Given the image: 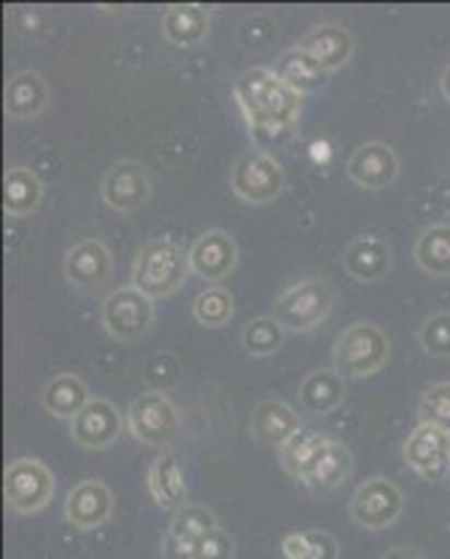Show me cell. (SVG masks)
<instances>
[{
	"instance_id": "cell-37",
	"label": "cell",
	"mask_w": 450,
	"mask_h": 559,
	"mask_svg": "<svg viewBox=\"0 0 450 559\" xmlns=\"http://www.w3.org/2000/svg\"><path fill=\"white\" fill-rule=\"evenodd\" d=\"M305 559H339V543L328 532H308V554Z\"/></svg>"
},
{
	"instance_id": "cell-23",
	"label": "cell",
	"mask_w": 450,
	"mask_h": 559,
	"mask_svg": "<svg viewBox=\"0 0 450 559\" xmlns=\"http://www.w3.org/2000/svg\"><path fill=\"white\" fill-rule=\"evenodd\" d=\"M149 492H152L154 501L163 509H182L185 496H188V484H185V473L179 467L177 456L174 453H163L159 459H154L152 467H149Z\"/></svg>"
},
{
	"instance_id": "cell-5",
	"label": "cell",
	"mask_w": 450,
	"mask_h": 559,
	"mask_svg": "<svg viewBox=\"0 0 450 559\" xmlns=\"http://www.w3.org/2000/svg\"><path fill=\"white\" fill-rule=\"evenodd\" d=\"M54 489H57L54 473L37 459H14L3 476V496L9 509L17 515H34L48 507Z\"/></svg>"
},
{
	"instance_id": "cell-30",
	"label": "cell",
	"mask_w": 450,
	"mask_h": 559,
	"mask_svg": "<svg viewBox=\"0 0 450 559\" xmlns=\"http://www.w3.org/2000/svg\"><path fill=\"white\" fill-rule=\"evenodd\" d=\"M414 261L425 274L450 277V224H434L423 229L414 247Z\"/></svg>"
},
{
	"instance_id": "cell-25",
	"label": "cell",
	"mask_w": 450,
	"mask_h": 559,
	"mask_svg": "<svg viewBox=\"0 0 450 559\" xmlns=\"http://www.w3.org/2000/svg\"><path fill=\"white\" fill-rule=\"evenodd\" d=\"M43 202V182L26 166L9 168L3 177V210L9 216H32Z\"/></svg>"
},
{
	"instance_id": "cell-12",
	"label": "cell",
	"mask_w": 450,
	"mask_h": 559,
	"mask_svg": "<svg viewBox=\"0 0 450 559\" xmlns=\"http://www.w3.org/2000/svg\"><path fill=\"white\" fill-rule=\"evenodd\" d=\"M112 274V254L98 238L79 241L64 254V280L82 292H98Z\"/></svg>"
},
{
	"instance_id": "cell-35",
	"label": "cell",
	"mask_w": 450,
	"mask_h": 559,
	"mask_svg": "<svg viewBox=\"0 0 450 559\" xmlns=\"http://www.w3.org/2000/svg\"><path fill=\"white\" fill-rule=\"evenodd\" d=\"M235 543L224 528H210L197 540V554L193 559H233Z\"/></svg>"
},
{
	"instance_id": "cell-27",
	"label": "cell",
	"mask_w": 450,
	"mask_h": 559,
	"mask_svg": "<svg viewBox=\"0 0 450 559\" xmlns=\"http://www.w3.org/2000/svg\"><path fill=\"white\" fill-rule=\"evenodd\" d=\"M299 403L305 412L330 414L344 403V378L336 369H317L311 376H305L299 386Z\"/></svg>"
},
{
	"instance_id": "cell-24",
	"label": "cell",
	"mask_w": 450,
	"mask_h": 559,
	"mask_svg": "<svg viewBox=\"0 0 450 559\" xmlns=\"http://www.w3.org/2000/svg\"><path fill=\"white\" fill-rule=\"evenodd\" d=\"M324 442H328V437L317 433L313 428H299L286 445L280 448V464L286 467L288 476L305 484L317 467L319 456H322Z\"/></svg>"
},
{
	"instance_id": "cell-34",
	"label": "cell",
	"mask_w": 450,
	"mask_h": 559,
	"mask_svg": "<svg viewBox=\"0 0 450 559\" xmlns=\"http://www.w3.org/2000/svg\"><path fill=\"white\" fill-rule=\"evenodd\" d=\"M419 344L428 356L450 358V313H434L419 328Z\"/></svg>"
},
{
	"instance_id": "cell-21",
	"label": "cell",
	"mask_w": 450,
	"mask_h": 559,
	"mask_svg": "<svg viewBox=\"0 0 450 559\" xmlns=\"http://www.w3.org/2000/svg\"><path fill=\"white\" fill-rule=\"evenodd\" d=\"M7 112L17 121L34 118L48 104V84L37 70H20L7 82Z\"/></svg>"
},
{
	"instance_id": "cell-9",
	"label": "cell",
	"mask_w": 450,
	"mask_h": 559,
	"mask_svg": "<svg viewBox=\"0 0 450 559\" xmlns=\"http://www.w3.org/2000/svg\"><path fill=\"white\" fill-rule=\"evenodd\" d=\"M400 512H403V492L381 476L367 478L350 498V518L369 532L392 526Z\"/></svg>"
},
{
	"instance_id": "cell-20",
	"label": "cell",
	"mask_w": 450,
	"mask_h": 559,
	"mask_svg": "<svg viewBox=\"0 0 450 559\" xmlns=\"http://www.w3.org/2000/svg\"><path fill=\"white\" fill-rule=\"evenodd\" d=\"M299 419L294 408L283 401H263L252 412L249 431L258 439L260 445H277L283 448L294 433L299 431Z\"/></svg>"
},
{
	"instance_id": "cell-38",
	"label": "cell",
	"mask_w": 450,
	"mask_h": 559,
	"mask_svg": "<svg viewBox=\"0 0 450 559\" xmlns=\"http://www.w3.org/2000/svg\"><path fill=\"white\" fill-rule=\"evenodd\" d=\"M283 554H286V559H305V554H308V534H288L286 540H283Z\"/></svg>"
},
{
	"instance_id": "cell-31",
	"label": "cell",
	"mask_w": 450,
	"mask_h": 559,
	"mask_svg": "<svg viewBox=\"0 0 450 559\" xmlns=\"http://www.w3.org/2000/svg\"><path fill=\"white\" fill-rule=\"evenodd\" d=\"M283 324L277 322L274 317H258L244 328L241 333V344L247 349V356L252 358H267L274 356L280 347H283Z\"/></svg>"
},
{
	"instance_id": "cell-1",
	"label": "cell",
	"mask_w": 450,
	"mask_h": 559,
	"mask_svg": "<svg viewBox=\"0 0 450 559\" xmlns=\"http://www.w3.org/2000/svg\"><path fill=\"white\" fill-rule=\"evenodd\" d=\"M235 96L247 112L249 134L258 146H286L299 118V96L280 82L274 70H247L235 84Z\"/></svg>"
},
{
	"instance_id": "cell-10",
	"label": "cell",
	"mask_w": 450,
	"mask_h": 559,
	"mask_svg": "<svg viewBox=\"0 0 450 559\" xmlns=\"http://www.w3.org/2000/svg\"><path fill=\"white\" fill-rule=\"evenodd\" d=\"M102 199L107 207L118 213H138L152 199V179L149 171L134 159L115 163L102 182Z\"/></svg>"
},
{
	"instance_id": "cell-36",
	"label": "cell",
	"mask_w": 450,
	"mask_h": 559,
	"mask_svg": "<svg viewBox=\"0 0 450 559\" xmlns=\"http://www.w3.org/2000/svg\"><path fill=\"white\" fill-rule=\"evenodd\" d=\"M179 378V361L168 353L163 356H154L146 364V383L152 386V392H165Z\"/></svg>"
},
{
	"instance_id": "cell-32",
	"label": "cell",
	"mask_w": 450,
	"mask_h": 559,
	"mask_svg": "<svg viewBox=\"0 0 450 559\" xmlns=\"http://www.w3.org/2000/svg\"><path fill=\"white\" fill-rule=\"evenodd\" d=\"M235 313L233 294L222 286H210L193 299V317H197L199 324L204 328H224L229 324Z\"/></svg>"
},
{
	"instance_id": "cell-41",
	"label": "cell",
	"mask_w": 450,
	"mask_h": 559,
	"mask_svg": "<svg viewBox=\"0 0 450 559\" xmlns=\"http://www.w3.org/2000/svg\"><path fill=\"white\" fill-rule=\"evenodd\" d=\"M442 93H445V98L450 102V64L445 68V73H442Z\"/></svg>"
},
{
	"instance_id": "cell-22",
	"label": "cell",
	"mask_w": 450,
	"mask_h": 559,
	"mask_svg": "<svg viewBox=\"0 0 450 559\" xmlns=\"http://www.w3.org/2000/svg\"><path fill=\"white\" fill-rule=\"evenodd\" d=\"M210 28V12L197 3H177L168 7L163 14V34L168 43L179 45V48H191V45L202 43L208 37Z\"/></svg>"
},
{
	"instance_id": "cell-7",
	"label": "cell",
	"mask_w": 450,
	"mask_h": 559,
	"mask_svg": "<svg viewBox=\"0 0 450 559\" xmlns=\"http://www.w3.org/2000/svg\"><path fill=\"white\" fill-rule=\"evenodd\" d=\"M127 426L138 442L152 448L168 445L179 431V412L165 392H146L129 406Z\"/></svg>"
},
{
	"instance_id": "cell-8",
	"label": "cell",
	"mask_w": 450,
	"mask_h": 559,
	"mask_svg": "<svg viewBox=\"0 0 450 559\" xmlns=\"http://www.w3.org/2000/svg\"><path fill=\"white\" fill-rule=\"evenodd\" d=\"M102 322L107 333L118 342H138L152 331L154 306L152 299L134 286L118 288L109 294L102 306Z\"/></svg>"
},
{
	"instance_id": "cell-6",
	"label": "cell",
	"mask_w": 450,
	"mask_h": 559,
	"mask_svg": "<svg viewBox=\"0 0 450 559\" xmlns=\"http://www.w3.org/2000/svg\"><path fill=\"white\" fill-rule=\"evenodd\" d=\"M235 197L249 204H267L283 193L286 188V174L277 159L267 152H247L238 157L229 174Z\"/></svg>"
},
{
	"instance_id": "cell-15",
	"label": "cell",
	"mask_w": 450,
	"mask_h": 559,
	"mask_svg": "<svg viewBox=\"0 0 450 559\" xmlns=\"http://www.w3.org/2000/svg\"><path fill=\"white\" fill-rule=\"evenodd\" d=\"M191 272L208 283L229 277L238 266V243L224 229H208L191 247Z\"/></svg>"
},
{
	"instance_id": "cell-11",
	"label": "cell",
	"mask_w": 450,
	"mask_h": 559,
	"mask_svg": "<svg viewBox=\"0 0 450 559\" xmlns=\"http://www.w3.org/2000/svg\"><path fill=\"white\" fill-rule=\"evenodd\" d=\"M123 431V419L118 414V408L112 406L104 397H96L90 401L76 417L70 419V437L73 442L87 451H102V448H109L112 442H118Z\"/></svg>"
},
{
	"instance_id": "cell-2",
	"label": "cell",
	"mask_w": 450,
	"mask_h": 559,
	"mask_svg": "<svg viewBox=\"0 0 450 559\" xmlns=\"http://www.w3.org/2000/svg\"><path fill=\"white\" fill-rule=\"evenodd\" d=\"M191 272V254L171 241H149L140 249L132 266V286L149 299L171 297Z\"/></svg>"
},
{
	"instance_id": "cell-19",
	"label": "cell",
	"mask_w": 450,
	"mask_h": 559,
	"mask_svg": "<svg viewBox=\"0 0 450 559\" xmlns=\"http://www.w3.org/2000/svg\"><path fill=\"white\" fill-rule=\"evenodd\" d=\"M344 269L358 283H378L392 272V247L381 236L355 238L344 252Z\"/></svg>"
},
{
	"instance_id": "cell-13",
	"label": "cell",
	"mask_w": 450,
	"mask_h": 559,
	"mask_svg": "<svg viewBox=\"0 0 450 559\" xmlns=\"http://www.w3.org/2000/svg\"><path fill=\"white\" fill-rule=\"evenodd\" d=\"M210 528H218L216 515L208 507L199 503H185L177 509L168 523V532L163 537V557L165 559H193L197 554V540Z\"/></svg>"
},
{
	"instance_id": "cell-16",
	"label": "cell",
	"mask_w": 450,
	"mask_h": 559,
	"mask_svg": "<svg viewBox=\"0 0 450 559\" xmlns=\"http://www.w3.org/2000/svg\"><path fill=\"white\" fill-rule=\"evenodd\" d=\"M403 456L428 481H439L450 473V433L434 426H419L403 445Z\"/></svg>"
},
{
	"instance_id": "cell-29",
	"label": "cell",
	"mask_w": 450,
	"mask_h": 559,
	"mask_svg": "<svg viewBox=\"0 0 450 559\" xmlns=\"http://www.w3.org/2000/svg\"><path fill=\"white\" fill-rule=\"evenodd\" d=\"M350 473H353V453H350V448L344 445V442H339V439L328 437L322 456H319L317 467H313V473L308 476L305 487L336 489L347 481Z\"/></svg>"
},
{
	"instance_id": "cell-4",
	"label": "cell",
	"mask_w": 450,
	"mask_h": 559,
	"mask_svg": "<svg viewBox=\"0 0 450 559\" xmlns=\"http://www.w3.org/2000/svg\"><path fill=\"white\" fill-rule=\"evenodd\" d=\"M333 311V288L322 277L299 280L297 286L280 294L272 317L288 333H308L324 322Z\"/></svg>"
},
{
	"instance_id": "cell-28",
	"label": "cell",
	"mask_w": 450,
	"mask_h": 559,
	"mask_svg": "<svg viewBox=\"0 0 450 559\" xmlns=\"http://www.w3.org/2000/svg\"><path fill=\"white\" fill-rule=\"evenodd\" d=\"M274 73H277V79L286 87H292L297 96H303V93H317L319 87H324V82H328V70L319 68L317 62H313L311 57L305 51H299V48H292V51H286L283 57L274 62Z\"/></svg>"
},
{
	"instance_id": "cell-39",
	"label": "cell",
	"mask_w": 450,
	"mask_h": 559,
	"mask_svg": "<svg viewBox=\"0 0 450 559\" xmlns=\"http://www.w3.org/2000/svg\"><path fill=\"white\" fill-rule=\"evenodd\" d=\"M330 143L328 140H313L311 143V159L317 163V166H328L330 163Z\"/></svg>"
},
{
	"instance_id": "cell-3",
	"label": "cell",
	"mask_w": 450,
	"mask_h": 559,
	"mask_svg": "<svg viewBox=\"0 0 450 559\" xmlns=\"http://www.w3.org/2000/svg\"><path fill=\"white\" fill-rule=\"evenodd\" d=\"M389 361L387 333L372 322H355L336 338L333 369L342 378H367L381 372Z\"/></svg>"
},
{
	"instance_id": "cell-33",
	"label": "cell",
	"mask_w": 450,
	"mask_h": 559,
	"mask_svg": "<svg viewBox=\"0 0 450 559\" xmlns=\"http://www.w3.org/2000/svg\"><path fill=\"white\" fill-rule=\"evenodd\" d=\"M419 426H434L450 433V383H437L423 394Z\"/></svg>"
},
{
	"instance_id": "cell-14",
	"label": "cell",
	"mask_w": 450,
	"mask_h": 559,
	"mask_svg": "<svg viewBox=\"0 0 450 559\" xmlns=\"http://www.w3.org/2000/svg\"><path fill=\"white\" fill-rule=\"evenodd\" d=\"M347 174L364 191H383L400 174L398 154L387 143H381V140H369V143H364V146L353 152L347 163Z\"/></svg>"
},
{
	"instance_id": "cell-26",
	"label": "cell",
	"mask_w": 450,
	"mask_h": 559,
	"mask_svg": "<svg viewBox=\"0 0 450 559\" xmlns=\"http://www.w3.org/2000/svg\"><path fill=\"white\" fill-rule=\"evenodd\" d=\"M93 401L87 392V383L79 376H57L45 383L43 389V408L59 419H73L87 403Z\"/></svg>"
},
{
	"instance_id": "cell-17",
	"label": "cell",
	"mask_w": 450,
	"mask_h": 559,
	"mask_svg": "<svg viewBox=\"0 0 450 559\" xmlns=\"http://www.w3.org/2000/svg\"><path fill=\"white\" fill-rule=\"evenodd\" d=\"M109 515H112V492L98 478L79 481L64 498V521L73 528L90 532V528L104 526Z\"/></svg>"
},
{
	"instance_id": "cell-18",
	"label": "cell",
	"mask_w": 450,
	"mask_h": 559,
	"mask_svg": "<svg viewBox=\"0 0 450 559\" xmlns=\"http://www.w3.org/2000/svg\"><path fill=\"white\" fill-rule=\"evenodd\" d=\"M297 48L330 73V70H339L350 62V57H353V37L339 23H322V26L305 34Z\"/></svg>"
},
{
	"instance_id": "cell-40",
	"label": "cell",
	"mask_w": 450,
	"mask_h": 559,
	"mask_svg": "<svg viewBox=\"0 0 450 559\" xmlns=\"http://www.w3.org/2000/svg\"><path fill=\"white\" fill-rule=\"evenodd\" d=\"M381 559H423V557H419V554L414 551V548L400 546V548H392V551H387V554H383Z\"/></svg>"
}]
</instances>
